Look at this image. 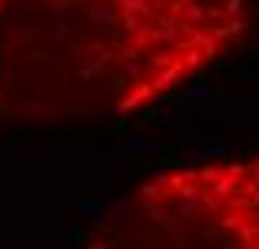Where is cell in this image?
<instances>
[{
  "label": "cell",
  "instance_id": "obj_9",
  "mask_svg": "<svg viewBox=\"0 0 259 249\" xmlns=\"http://www.w3.org/2000/svg\"><path fill=\"white\" fill-rule=\"evenodd\" d=\"M233 189H239V186H236V180H233V176H229V173L216 176V180L209 183V193H213V196H229Z\"/></svg>",
  "mask_w": 259,
  "mask_h": 249
},
{
  "label": "cell",
  "instance_id": "obj_26",
  "mask_svg": "<svg viewBox=\"0 0 259 249\" xmlns=\"http://www.w3.org/2000/svg\"><path fill=\"white\" fill-rule=\"evenodd\" d=\"M252 50H259V33H256V37H252Z\"/></svg>",
  "mask_w": 259,
  "mask_h": 249
},
{
  "label": "cell",
  "instance_id": "obj_19",
  "mask_svg": "<svg viewBox=\"0 0 259 249\" xmlns=\"http://www.w3.org/2000/svg\"><path fill=\"white\" fill-rule=\"evenodd\" d=\"M226 173L233 176V180H239V176H249V166H243V163H233V166H226Z\"/></svg>",
  "mask_w": 259,
  "mask_h": 249
},
{
  "label": "cell",
  "instance_id": "obj_5",
  "mask_svg": "<svg viewBox=\"0 0 259 249\" xmlns=\"http://www.w3.org/2000/svg\"><path fill=\"white\" fill-rule=\"evenodd\" d=\"M116 14L146 20V17H153V10H150V0H120V4H116Z\"/></svg>",
  "mask_w": 259,
  "mask_h": 249
},
{
  "label": "cell",
  "instance_id": "obj_25",
  "mask_svg": "<svg viewBox=\"0 0 259 249\" xmlns=\"http://www.w3.org/2000/svg\"><path fill=\"white\" fill-rule=\"evenodd\" d=\"M90 249H110V246H103V242H90Z\"/></svg>",
  "mask_w": 259,
  "mask_h": 249
},
{
  "label": "cell",
  "instance_id": "obj_12",
  "mask_svg": "<svg viewBox=\"0 0 259 249\" xmlns=\"http://www.w3.org/2000/svg\"><path fill=\"white\" fill-rule=\"evenodd\" d=\"M186 156H190V159H220L223 156V146H193Z\"/></svg>",
  "mask_w": 259,
  "mask_h": 249
},
{
  "label": "cell",
  "instance_id": "obj_29",
  "mask_svg": "<svg viewBox=\"0 0 259 249\" xmlns=\"http://www.w3.org/2000/svg\"><path fill=\"white\" fill-rule=\"evenodd\" d=\"M216 4H220V0H216Z\"/></svg>",
  "mask_w": 259,
  "mask_h": 249
},
{
  "label": "cell",
  "instance_id": "obj_16",
  "mask_svg": "<svg viewBox=\"0 0 259 249\" xmlns=\"http://www.w3.org/2000/svg\"><path fill=\"white\" fill-rule=\"evenodd\" d=\"M256 236H259V219H252L249 226L239 229V239H236V242H249V239H256Z\"/></svg>",
  "mask_w": 259,
  "mask_h": 249
},
{
  "label": "cell",
  "instance_id": "obj_18",
  "mask_svg": "<svg viewBox=\"0 0 259 249\" xmlns=\"http://www.w3.org/2000/svg\"><path fill=\"white\" fill-rule=\"evenodd\" d=\"M163 193H166V189H160L156 183H143V186H140V196H143V199H153V196L160 199Z\"/></svg>",
  "mask_w": 259,
  "mask_h": 249
},
{
  "label": "cell",
  "instance_id": "obj_1",
  "mask_svg": "<svg viewBox=\"0 0 259 249\" xmlns=\"http://www.w3.org/2000/svg\"><path fill=\"white\" fill-rule=\"evenodd\" d=\"M130 87H133V90L126 93V97L120 100V103H116V116H120V120H126L130 113H133V110H137L140 103H143V100H150L153 97V90H150V83H130Z\"/></svg>",
  "mask_w": 259,
  "mask_h": 249
},
{
  "label": "cell",
  "instance_id": "obj_31",
  "mask_svg": "<svg viewBox=\"0 0 259 249\" xmlns=\"http://www.w3.org/2000/svg\"><path fill=\"white\" fill-rule=\"evenodd\" d=\"M243 249H246V246H243Z\"/></svg>",
  "mask_w": 259,
  "mask_h": 249
},
{
  "label": "cell",
  "instance_id": "obj_14",
  "mask_svg": "<svg viewBox=\"0 0 259 249\" xmlns=\"http://www.w3.org/2000/svg\"><path fill=\"white\" fill-rule=\"evenodd\" d=\"M209 97V83H190V87H183V100H203Z\"/></svg>",
  "mask_w": 259,
  "mask_h": 249
},
{
  "label": "cell",
  "instance_id": "obj_24",
  "mask_svg": "<svg viewBox=\"0 0 259 249\" xmlns=\"http://www.w3.org/2000/svg\"><path fill=\"white\" fill-rule=\"evenodd\" d=\"M249 173H252V176H259V159H252V163H249Z\"/></svg>",
  "mask_w": 259,
  "mask_h": 249
},
{
  "label": "cell",
  "instance_id": "obj_6",
  "mask_svg": "<svg viewBox=\"0 0 259 249\" xmlns=\"http://www.w3.org/2000/svg\"><path fill=\"white\" fill-rule=\"evenodd\" d=\"M87 17H90V23H110V27H120V14L100 7V4H90V7H87Z\"/></svg>",
  "mask_w": 259,
  "mask_h": 249
},
{
  "label": "cell",
  "instance_id": "obj_27",
  "mask_svg": "<svg viewBox=\"0 0 259 249\" xmlns=\"http://www.w3.org/2000/svg\"><path fill=\"white\" fill-rule=\"evenodd\" d=\"M0 4H17V0H0Z\"/></svg>",
  "mask_w": 259,
  "mask_h": 249
},
{
  "label": "cell",
  "instance_id": "obj_11",
  "mask_svg": "<svg viewBox=\"0 0 259 249\" xmlns=\"http://www.w3.org/2000/svg\"><path fill=\"white\" fill-rule=\"evenodd\" d=\"M143 73H146V60H143V57H137V60H126V63H123V76H126V80H140Z\"/></svg>",
  "mask_w": 259,
  "mask_h": 249
},
{
  "label": "cell",
  "instance_id": "obj_7",
  "mask_svg": "<svg viewBox=\"0 0 259 249\" xmlns=\"http://www.w3.org/2000/svg\"><path fill=\"white\" fill-rule=\"evenodd\" d=\"M180 20H186L190 27H196V23H206V4H199V0H190L183 7V14H180Z\"/></svg>",
  "mask_w": 259,
  "mask_h": 249
},
{
  "label": "cell",
  "instance_id": "obj_28",
  "mask_svg": "<svg viewBox=\"0 0 259 249\" xmlns=\"http://www.w3.org/2000/svg\"><path fill=\"white\" fill-rule=\"evenodd\" d=\"M256 73H259V67H256Z\"/></svg>",
  "mask_w": 259,
  "mask_h": 249
},
{
  "label": "cell",
  "instance_id": "obj_15",
  "mask_svg": "<svg viewBox=\"0 0 259 249\" xmlns=\"http://www.w3.org/2000/svg\"><path fill=\"white\" fill-rule=\"evenodd\" d=\"M206 20H209V23H220V20H226V10H223L220 4H216V0H209V4H206Z\"/></svg>",
  "mask_w": 259,
  "mask_h": 249
},
{
  "label": "cell",
  "instance_id": "obj_2",
  "mask_svg": "<svg viewBox=\"0 0 259 249\" xmlns=\"http://www.w3.org/2000/svg\"><path fill=\"white\" fill-rule=\"evenodd\" d=\"M249 30V20H246L243 14L239 17H226V20L213 23V33L209 37L216 40V44H223V40H233V37H243V33Z\"/></svg>",
  "mask_w": 259,
  "mask_h": 249
},
{
  "label": "cell",
  "instance_id": "obj_30",
  "mask_svg": "<svg viewBox=\"0 0 259 249\" xmlns=\"http://www.w3.org/2000/svg\"><path fill=\"white\" fill-rule=\"evenodd\" d=\"M0 7H4V4H0Z\"/></svg>",
  "mask_w": 259,
  "mask_h": 249
},
{
  "label": "cell",
  "instance_id": "obj_10",
  "mask_svg": "<svg viewBox=\"0 0 259 249\" xmlns=\"http://www.w3.org/2000/svg\"><path fill=\"white\" fill-rule=\"evenodd\" d=\"M103 210H107V206L97 203V199H83V203H76V219H93V216H100Z\"/></svg>",
  "mask_w": 259,
  "mask_h": 249
},
{
  "label": "cell",
  "instance_id": "obj_3",
  "mask_svg": "<svg viewBox=\"0 0 259 249\" xmlns=\"http://www.w3.org/2000/svg\"><path fill=\"white\" fill-rule=\"evenodd\" d=\"M180 47H183V53H180V57H173V63H176L180 70H183V73H193V70L203 67L206 53L199 50V47H190V44H180Z\"/></svg>",
  "mask_w": 259,
  "mask_h": 249
},
{
  "label": "cell",
  "instance_id": "obj_21",
  "mask_svg": "<svg viewBox=\"0 0 259 249\" xmlns=\"http://www.w3.org/2000/svg\"><path fill=\"white\" fill-rule=\"evenodd\" d=\"M153 183H156V186H160V189H169V173H160V176H156V180H153Z\"/></svg>",
  "mask_w": 259,
  "mask_h": 249
},
{
  "label": "cell",
  "instance_id": "obj_20",
  "mask_svg": "<svg viewBox=\"0 0 259 249\" xmlns=\"http://www.w3.org/2000/svg\"><path fill=\"white\" fill-rule=\"evenodd\" d=\"M216 176H220V170H216V166H203V170H199V180H203V183H213Z\"/></svg>",
  "mask_w": 259,
  "mask_h": 249
},
{
  "label": "cell",
  "instance_id": "obj_17",
  "mask_svg": "<svg viewBox=\"0 0 259 249\" xmlns=\"http://www.w3.org/2000/svg\"><path fill=\"white\" fill-rule=\"evenodd\" d=\"M223 10H226V17H239L246 10V0H223Z\"/></svg>",
  "mask_w": 259,
  "mask_h": 249
},
{
  "label": "cell",
  "instance_id": "obj_8",
  "mask_svg": "<svg viewBox=\"0 0 259 249\" xmlns=\"http://www.w3.org/2000/svg\"><path fill=\"white\" fill-rule=\"evenodd\" d=\"M163 146L156 143V140H146V136H137V140H130V146L123 153H126V156H137V153H160Z\"/></svg>",
  "mask_w": 259,
  "mask_h": 249
},
{
  "label": "cell",
  "instance_id": "obj_4",
  "mask_svg": "<svg viewBox=\"0 0 259 249\" xmlns=\"http://www.w3.org/2000/svg\"><path fill=\"white\" fill-rule=\"evenodd\" d=\"M180 76H183V70H180V67H176L173 60H169V67H163L160 73L153 76L150 90H153V93H169V90H173V83L180 80Z\"/></svg>",
  "mask_w": 259,
  "mask_h": 249
},
{
  "label": "cell",
  "instance_id": "obj_22",
  "mask_svg": "<svg viewBox=\"0 0 259 249\" xmlns=\"http://www.w3.org/2000/svg\"><path fill=\"white\" fill-rule=\"evenodd\" d=\"M216 249H236V239H223V242H220Z\"/></svg>",
  "mask_w": 259,
  "mask_h": 249
},
{
  "label": "cell",
  "instance_id": "obj_23",
  "mask_svg": "<svg viewBox=\"0 0 259 249\" xmlns=\"http://www.w3.org/2000/svg\"><path fill=\"white\" fill-rule=\"evenodd\" d=\"M60 249H73V236H70V233L63 236V246H60Z\"/></svg>",
  "mask_w": 259,
  "mask_h": 249
},
{
  "label": "cell",
  "instance_id": "obj_13",
  "mask_svg": "<svg viewBox=\"0 0 259 249\" xmlns=\"http://www.w3.org/2000/svg\"><path fill=\"white\" fill-rule=\"evenodd\" d=\"M37 30H44L47 37H54V40H67L70 23H67V20H57V23H50V27H37Z\"/></svg>",
  "mask_w": 259,
  "mask_h": 249
}]
</instances>
